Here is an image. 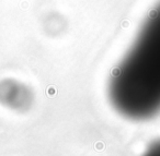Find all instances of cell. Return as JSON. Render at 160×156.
<instances>
[{
	"label": "cell",
	"mask_w": 160,
	"mask_h": 156,
	"mask_svg": "<svg viewBox=\"0 0 160 156\" xmlns=\"http://www.w3.org/2000/svg\"><path fill=\"white\" fill-rule=\"evenodd\" d=\"M108 96L115 111L128 120L146 121L160 114V1L112 72Z\"/></svg>",
	"instance_id": "cell-1"
},
{
	"label": "cell",
	"mask_w": 160,
	"mask_h": 156,
	"mask_svg": "<svg viewBox=\"0 0 160 156\" xmlns=\"http://www.w3.org/2000/svg\"><path fill=\"white\" fill-rule=\"evenodd\" d=\"M140 156H160V139L150 143Z\"/></svg>",
	"instance_id": "cell-2"
}]
</instances>
